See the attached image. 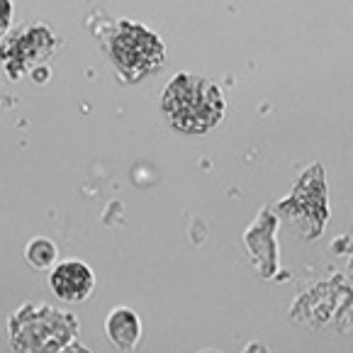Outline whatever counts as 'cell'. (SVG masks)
<instances>
[{
    "label": "cell",
    "mask_w": 353,
    "mask_h": 353,
    "mask_svg": "<svg viewBox=\"0 0 353 353\" xmlns=\"http://www.w3.org/2000/svg\"><path fill=\"white\" fill-rule=\"evenodd\" d=\"M161 108L168 122L183 134H205L224 117L222 90L192 73H181L166 85Z\"/></svg>",
    "instance_id": "6da1fadb"
},
{
    "label": "cell",
    "mask_w": 353,
    "mask_h": 353,
    "mask_svg": "<svg viewBox=\"0 0 353 353\" xmlns=\"http://www.w3.org/2000/svg\"><path fill=\"white\" fill-rule=\"evenodd\" d=\"M78 332L73 314L49 305H25L10 319L12 346L20 351H59L68 348Z\"/></svg>",
    "instance_id": "7a4b0ae2"
},
{
    "label": "cell",
    "mask_w": 353,
    "mask_h": 353,
    "mask_svg": "<svg viewBox=\"0 0 353 353\" xmlns=\"http://www.w3.org/2000/svg\"><path fill=\"white\" fill-rule=\"evenodd\" d=\"M108 54L112 63L125 73L130 81H141L149 71L163 63L161 39L146 27L130 20H120L105 34Z\"/></svg>",
    "instance_id": "3957f363"
},
{
    "label": "cell",
    "mask_w": 353,
    "mask_h": 353,
    "mask_svg": "<svg viewBox=\"0 0 353 353\" xmlns=\"http://www.w3.org/2000/svg\"><path fill=\"white\" fill-rule=\"evenodd\" d=\"M54 49V37L47 27H30L25 32H17L0 47V63L6 66L12 81L20 78V73L32 61H42Z\"/></svg>",
    "instance_id": "277c9868"
},
{
    "label": "cell",
    "mask_w": 353,
    "mask_h": 353,
    "mask_svg": "<svg viewBox=\"0 0 353 353\" xmlns=\"http://www.w3.org/2000/svg\"><path fill=\"white\" fill-rule=\"evenodd\" d=\"M52 288L61 300L81 302L93 292L95 278L93 270L81 261H63L54 268L52 273Z\"/></svg>",
    "instance_id": "5b68a950"
},
{
    "label": "cell",
    "mask_w": 353,
    "mask_h": 353,
    "mask_svg": "<svg viewBox=\"0 0 353 353\" xmlns=\"http://www.w3.org/2000/svg\"><path fill=\"white\" fill-rule=\"evenodd\" d=\"M105 329H108V336L114 346L120 351H132L139 341V317L134 312L127 310V307H117V310L110 312L108 322H105Z\"/></svg>",
    "instance_id": "8992f818"
},
{
    "label": "cell",
    "mask_w": 353,
    "mask_h": 353,
    "mask_svg": "<svg viewBox=\"0 0 353 353\" xmlns=\"http://www.w3.org/2000/svg\"><path fill=\"white\" fill-rule=\"evenodd\" d=\"M54 259H57V246L49 239L39 236V239L30 241V246H27V261H30L34 268H47Z\"/></svg>",
    "instance_id": "52a82bcc"
},
{
    "label": "cell",
    "mask_w": 353,
    "mask_h": 353,
    "mask_svg": "<svg viewBox=\"0 0 353 353\" xmlns=\"http://www.w3.org/2000/svg\"><path fill=\"white\" fill-rule=\"evenodd\" d=\"M12 20V0H0V37L6 34Z\"/></svg>",
    "instance_id": "ba28073f"
}]
</instances>
